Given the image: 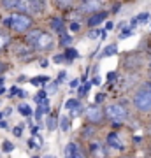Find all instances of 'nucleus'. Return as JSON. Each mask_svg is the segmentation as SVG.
<instances>
[{"instance_id": "nucleus-1", "label": "nucleus", "mask_w": 151, "mask_h": 158, "mask_svg": "<svg viewBox=\"0 0 151 158\" xmlns=\"http://www.w3.org/2000/svg\"><path fill=\"white\" fill-rule=\"evenodd\" d=\"M134 106L142 114L151 113V83H146L135 91L134 95Z\"/></svg>"}, {"instance_id": "nucleus-2", "label": "nucleus", "mask_w": 151, "mask_h": 158, "mask_svg": "<svg viewBox=\"0 0 151 158\" xmlns=\"http://www.w3.org/2000/svg\"><path fill=\"white\" fill-rule=\"evenodd\" d=\"M30 27H32V18H30V14L16 12V14L11 18V28L14 30L16 34H25L27 30H30Z\"/></svg>"}, {"instance_id": "nucleus-3", "label": "nucleus", "mask_w": 151, "mask_h": 158, "mask_svg": "<svg viewBox=\"0 0 151 158\" xmlns=\"http://www.w3.org/2000/svg\"><path fill=\"white\" fill-rule=\"evenodd\" d=\"M106 116L111 119L112 123H123L128 118V111L123 104H111L106 107Z\"/></svg>"}, {"instance_id": "nucleus-4", "label": "nucleus", "mask_w": 151, "mask_h": 158, "mask_svg": "<svg viewBox=\"0 0 151 158\" xmlns=\"http://www.w3.org/2000/svg\"><path fill=\"white\" fill-rule=\"evenodd\" d=\"M14 9H18L19 12H25V14L40 12L42 11V0H18Z\"/></svg>"}, {"instance_id": "nucleus-5", "label": "nucleus", "mask_w": 151, "mask_h": 158, "mask_svg": "<svg viewBox=\"0 0 151 158\" xmlns=\"http://www.w3.org/2000/svg\"><path fill=\"white\" fill-rule=\"evenodd\" d=\"M86 119H88L91 125L102 123V119H104V111L99 107V104H91V106L86 107Z\"/></svg>"}, {"instance_id": "nucleus-6", "label": "nucleus", "mask_w": 151, "mask_h": 158, "mask_svg": "<svg viewBox=\"0 0 151 158\" xmlns=\"http://www.w3.org/2000/svg\"><path fill=\"white\" fill-rule=\"evenodd\" d=\"M32 48L35 51H49L53 48V37L49 34H46V32H40V35L37 37V40L34 42Z\"/></svg>"}, {"instance_id": "nucleus-7", "label": "nucleus", "mask_w": 151, "mask_h": 158, "mask_svg": "<svg viewBox=\"0 0 151 158\" xmlns=\"http://www.w3.org/2000/svg\"><path fill=\"white\" fill-rule=\"evenodd\" d=\"M107 18V12L106 11H95L91 12L88 18V27H97L99 23H102L104 19Z\"/></svg>"}, {"instance_id": "nucleus-8", "label": "nucleus", "mask_w": 151, "mask_h": 158, "mask_svg": "<svg viewBox=\"0 0 151 158\" xmlns=\"http://www.w3.org/2000/svg\"><path fill=\"white\" fill-rule=\"evenodd\" d=\"M65 156H69V158H79V156H83V151H81L79 144H76V142L67 144V148H65Z\"/></svg>"}, {"instance_id": "nucleus-9", "label": "nucleus", "mask_w": 151, "mask_h": 158, "mask_svg": "<svg viewBox=\"0 0 151 158\" xmlns=\"http://www.w3.org/2000/svg\"><path fill=\"white\" fill-rule=\"evenodd\" d=\"M100 9V0H83V6H81V11L86 12H95Z\"/></svg>"}, {"instance_id": "nucleus-10", "label": "nucleus", "mask_w": 151, "mask_h": 158, "mask_svg": "<svg viewBox=\"0 0 151 158\" xmlns=\"http://www.w3.org/2000/svg\"><path fill=\"white\" fill-rule=\"evenodd\" d=\"M107 144H109V146H112L114 149H123V144H121V141H120L118 134H114V132L107 135Z\"/></svg>"}, {"instance_id": "nucleus-11", "label": "nucleus", "mask_w": 151, "mask_h": 158, "mask_svg": "<svg viewBox=\"0 0 151 158\" xmlns=\"http://www.w3.org/2000/svg\"><path fill=\"white\" fill-rule=\"evenodd\" d=\"M28 146L32 148V149H40L42 148V139H40V135L32 134V139L28 141Z\"/></svg>"}, {"instance_id": "nucleus-12", "label": "nucleus", "mask_w": 151, "mask_h": 158, "mask_svg": "<svg viewBox=\"0 0 151 158\" xmlns=\"http://www.w3.org/2000/svg\"><path fill=\"white\" fill-rule=\"evenodd\" d=\"M40 32H42V30H34V32H28V34H27V37H25V40H27V44L30 46V48L34 46V42L37 40V37L40 35Z\"/></svg>"}, {"instance_id": "nucleus-13", "label": "nucleus", "mask_w": 151, "mask_h": 158, "mask_svg": "<svg viewBox=\"0 0 151 158\" xmlns=\"http://www.w3.org/2000/svg\"><path fill=\"white\" fill-rule=\"evenodd\" d=\"M90 153H91V155H97V156H104V155H106V151L102 149V146L99 142H91V144H90Z\"/></svg>"}, {"instance_id": "nucleus-14", "label": "nucleus", "mask_w": 151, "mask_h": 158, "mask_svg": "<svg viewBox=\"0 0 151 158\" xmlns=\"http://www.w3.org/2000/svg\"><path fill=\"white\" fill-rule=\"evenodd\" d=\"M51 28H55L56 32H63V21L60 18H51Z\"/></svg>"}, {"instance_id": "nucleus-15", "label": "nucleus", "mask_w": 151, "mask_h": 158, "mask_svg": "<svg viewBox=\"0 0 151 158\" xmlns=\"http://www.w3.org/2000/svg\"><path fill=\"white\" fill-rule=\"evenodd\" d=\"M116 53H118V46H116V44H111V46H107L106 49H104V53H102L100 56H102V58H107V56L116 55Z\"/></svg>"}, {"instance_id": "nucleus-16", "label": "nucleus", "mask_w": 151, "mask_h": 158, "mask_svg": "<svg viewBox=\"0 0 151 158\" xmlns=\"http://www.w3.org/2000/svg\"><path fill=\"white\" fill-rule=\"evenodd\" d=\"M18 111H19V114H23V116H32V109L28 107L27 104H19V106H18Z\"/></svg>"}, {"instance_id": "nucleus-17", "label": "nucleus", "mask_w": 151, "mask_h": 158, "mask_svg": "<svg viewBox=\"0 0 151 158\" xmlns=\"http://www.w3.org/2000/svg\"><path fill=\"white\" fill-rule=\"evenodd\" d=\"M56 121H58V119H56L55 114H49V116H48V130H55L56 128Z\"/></svg>"}, {"instance_id": "nucleus-18", "label": "nucleus", "mask_w": 151, "mask_h": 158, "mask_svg": "<svg viewBox=\"0 0 151 158\" xmlns=\"http://www.w3.org/2000/svg\"><path fill=\"white\" fill-rule=\"evenodd\" d=\"M63 56H65V60H69V62H70V60H74V58H78V56H79V53H78L76 49H67Z\"/></svg>"}, {"instance_id": "nucleus-19", "label": "nucleus", "mask_w": 151, "mask_h": 158, "mask_svg": "<svg viewBox=\"0 0 151 158\" xmlns=\"http://www.w3.org/2000/svg\"><path fill=\"white\" fill-rule=\"evenodd\" d=\"M60 127H62L63 132H67V130L70 128V123H69V118H67V116H62V118H60Z\"/></svg>"}, {"instance_id": "nucleus-20", "label": "nucleus", "mask_w": 151, "mask_h": 158, "mask_svg": "<svg viewBox=\"0 0 151 158\" xmlns=\"http://www.w3.org/2000/svg\"><path fill=\"white\" fill-rule=\"evenodd\" d=\"M55 4L60 7V9H67V7H70L72 0H55Z\"/></svg>"}, {"instance_id": "nucleus-21", "label": "nucleus", "mask_w": 151, "mask_h": 158, "mask_svg": "<svg viewBox=\"0 0 151 158\" xmlns=\"http://www.w3.org/2000/svg\"><path fill=\"white\" fill-rule=\"evenodd\" d=\"M81 113H83V109H81V104H76L74 107H70V116H79Z\"/></svg>"}, {"instance_id": "nucleus-22", "label": "nucleus", "mask_w": 151, "mask_h": 158, "mask_svg": "<svg viewBox=\"0 0 151 158\" xmlns=\"http://www.w3.org/2000/svg\"><path fill=\"white\" fill-rule=\"evenodd\" d=\"M16 2L18 0H2V6L6 7V9H14L16 7Z\"/></svg>"}, {"instance_id": "nucleus-23", "label": "nucleus", "mask_w": 151, "mask_h": 158, "mask_svg": "<svg viewBox=\"0 0 151 158\" xmlns=\"http://www.w3.org/2000/svg\"><path fill=\"white\" fill-rule=\"evenodd\" d=\"M2 149H4L6 153H11L12 149H14V144L9 142V141H4V142H2Z\"/></svg>"}, {"instance_id": "nucleus-24", "label": "nucleus", "mask_w": 151, "mask_h": 158, "mask_svg": "<svg viewBox=\"0 0 151 158\" xmlns=\"http://www.w3.org/2000/svg\"><path fill=\"white\" fill-rule=\"evenodd\" d=\"M56 90H58V83H51L49 86H48V90H46V93H51V95H55Z\"/></svg>"}, {"instance_id": "nucleus-25", "label": "nucleus", "mask_w": 151, "mask_h": 158, "mask_svg": "<svg viewBox=\"0 0 151 158\" xmlns=\"http://www.w3.org/2000/svg\"><path fill=\"white\" fill-rule=\"evenodd\" d=\"M9 42V39H7V35L6 34H0V51L6 48V44Z\"/></svg>"}, {"instance_id": "nucleus-26", "label": "nucleus", "mask_w": 151, "mask_h": 158, "mask_svg": "<svg viewBox=\"0 0 151 158\" xmlns=\"http://www.w3.org/2000/svg\"><path fill=\"white\" fill-rule=\"evenodd\" d=\"M137 21H142V23L149 21V12H141L139 16H137Z\"/></svg>"}, {"instance_id": "nucleus-27", "label": "nucleus", "mask_w": 151, "mask_h": 158, "mask_svg": "<svg viewBox=\"0 0 151 158\" xmlns=\"http://www.w3.org/2000/svg\"><path fill=\"white\" fill-rule=\"evenodd\" d=\"M70 42H72V37H70V35H63L62 40H60V44L62 46H69Z\"/></svg>"}, {"instance_id": "nucleus-28", "label": "nucleus", "mask_w": 151, "mask_h": 158, "mask_svg": "<svg viewBox=\"0 0 151 158\" xmlns=\"http://www.w3.org/2000/svg\"><path fill=\"white\" fill-rule=\"evenodd\" d=\"M90 88H91V83H90V85L81 86V88H79V97H84V95H86V91H88Z\"/></svg>"}, {"instance_id": "nucleus-29", "label": "nucleus", "mask_w": 151, "mask_h": 158, "mask_svg": "<svg viewBox=\"0 0 151 158\" xmlns=\"http://www.w3.org/2000/svg\"><path fill=\"white\" fill-rule=\"evenodd\" d=\"M76 104H79V100H78V98H70V100H67V102H65V107H67V109H70V107H74Z\"/></svg>"}, {"instance_id": "nucleus-30", "label": "nucleus", "mask_w": 151, "mask_h": 158, "mask_svg": "<svg viewBox=\"0 0 151 158\" xmlns=\"http://www.w3.org/2000/svg\"><path fill=\"white\" fill-rule=\"evenodd\" d=\"M44 97H48V93H46V90H40L39 93H37V95L34 97V100H35V102H39L40 98H44Z\"/></svg>"}, {"instance_id": "nucleus-31", "label": "nucleus", "mask_w": 151, "mask_h": 158, "mask_svg": "<svg viewBox=\"0 0 151 158\" xmlns=\"http://www.w3.org/2000/svg\"><path fill=\"white\" fill-rule=\"evenodd\" d=\"M130 35H132V28H125L123 32H121V35H120V39H127Z\"/></svg>"}, {"instance_id": "nucleus-32", "label": "nucleus", "mask_w": 151, "mask_h": 158, "mask_svg": "<svg viewBox=\"0 0 151 158\" xmlns=\"http://www.w3.org/2000/svg\"><path fill=\"white\" fill-rule=\"evenodd\" d=\"M65 77H67V72H63V70H62V72L58 74V81H56V83H58V85L63 83V79H65Z\"/></svg>"}, {"instance_id": "nucleus-33", "label": "nucleus", "mask_w": 151, "mask_h": 158, "mask_svg": "<svg viewBox=\"0 0 151 158\" xmlns=\"http://www.w3.org/2000/svg\"><path fill=\"white\" fill-rule=\"evenodd\" d=\"M21 132H23V125H18V127H14V135H21Z\"/></svg>"}, {"instance_id": "nucleus-34", "label": "nucleus", "mask_w": 151, "mask_h": 158, "mask_svg": "<svg viewBox=\"0 0 151 158\" xmlns=\"http://www.w3.org/2000/svg\"><path fill=\"white\" fill-rule=\"evenodd\" d=\"M91 134H93V128H88V127H86V128L83 130V137H90Z\"/></svg>"}, {"instance_id": "nucleus-35", "label": "nucleus", "mask_w": 151, "mask_h": 158, "mask_svg": "<svg viewBox=\"0 0 151 158\" xmlns=\"http://www.w3.org/2000/svg\"><path fill=\"white\" fill-rule=\"evenodd\" d=\"M100 34V30H91V32H90L88 34V37L90 39H97V35Z\"/></svg>"}, {"instance_id": "nucleus-36", "label": "nucleus", "mask_w": 151, "mask_h": 158, "mask_svg": "<svg viewBox=\"0 0 151 158\" xmlns=\"http://www.w3.org/2000/svg\"><path fill=\"white\" fill-rule=\"evenodd\" d=\"M104 98H106V95H104V93H99V95L95 97V102L97 104H100V102H104Z\"/></svg>"}, {"instance_id": "nucleus-37", "label": "nucleus", "mask_w": 151, "mask_h": 158, "mask_svg": "<svg viewBox=\"0 0 151 158\" xmlns=\"http://www.w3.org/2000/svg\"><path fill=\"white\" fill-rule=\"evenodd\" d=\"M39 81H40V85H46V83H49V77L48 76H39Z\"/></svg>"}, {"instance_id": "nucleus-38", "label": "nucleus", "mask_w": 151, "mask_h": 158, "mask_svg": "<svg viewBox=\"0 0 151 158\" xmlns=\"http://www.w3.org/2000/svg\"><path fill=\"white\" fill-rule=\"evenodd\" d=\"M79 28H81V27H79V23H76V21L70 23V30H72V32H78Z\"/></svg>"}, {"instance_id": "nucleus-39", "label": "nucleus", "mask_w": 151, "mask_h": 158, "mask_svg": "<svg viewBox=\"0 0 151 158\" xmlns=\"http://www.w3.org/2000/svg\"><path fill=\"white\" fill-rule=\"evenodd\" d=\"M53 60H55V62H56V63H62V62H63V60H65V56H63V55H56V56H55V58H53Z\"/></svg>"}, {"instance_id": "nucleus-40", "label": "nucleus", "mask_w": 151, "mask_h": 158, "mask_svg": "<svg viewBox=\"0 0 151 158\" xmlns=\"http://www.w3.org/2000/svg\"><path fill=\"white\" fill-rule=\"evenodd\" d=\"M137 23H139V21H137V18H134V19H132V21H130V28L134 30L135 27H137Z\"/></svg>"}, {"instance_id": "nucleus-41", "label": "nucleus", "mask_w": 151, "mask_h": 158, "mask_svg": "<svg viewBox=\"0 0 151 158\" xmlns=\"http://www.w3.org/2000/svg\"><path fill=\"white\" fill-rule=\"evenodd\" d=\"M30 83H32V85H34V86H39V85H40L39 77H34V79H30Z\"/></svg>"}, {"instance_id": "nucleus-42", "label": "nucleus", "mask_w": 151, "mask_h": 158, "mask_svg": "<svg viewBox=\"0 0 151 158\" xmlns=\"http://www.w3.org/2000/svg\"><path fill=\"white\" fill-rule=\"evenodd\" d=\"M35 118L40 121V118H42V111H40V109H37V111H35Z\"/></svg>"}, {"instance_id": "nucleus-43", "label": "nucleus", "mask_w": 151, "mask_h": 158, "mask_svg": "<svg viewBox=\"0 0 151 158\" xmlns=\"http://www.w3.org/2000/svg\"><path fill=\"white\" fill-rule=\"evenodd\" d=\"M120 9H121V6H120V4H114V6H112V12H118Z\"/></svg>"}, {"instance_id": "nucleus-44", "label": "nucleus", "mask_w": 151, "mask_h": 158, "mask_svg": "<svg viewBox=\"0 0 151 158\" xmlns=\"http://www.w3.org/2000/svg\"><path fill=\"white\" fill-rule=\"evenodd\" d=\"M6 69H7V65H6V63H4V62H0V74L4 72Z\"/></svg>"}, {"instance_id": "nucleus-45", "label": "nucleus", "mask_w": 151, "mask_h": 158, "mask_svg": "<svg viewBox=\"0 0 151 158\" xmlns=\"http://www.w3.org/2000/svg\"><path fill=\"white\" fill-rule=\"evenodd\" d=\"M114 77H116V74H114V72H109V74H107V79H109V81H112Z\"/></svg>"}, {"instance_id": "nucleus-46", "label": "nucleus", "mask_w": 151, "mask_h": 158, "mask_svg": "<svg viewBox=\"0 0 151 158\" xmlns=\"http://www.w3.org/2000/svg\"><path fill=\"white\" fill-rule=\"evenodd\" d=\"M4 27H11V18H7V19H4Z\"/></svg>"}, {"instance_id": "nucleus-47", "label": "nucleus", "mask_w": 151, "mask_h": 158, "mask_svg": "<svg viewBox=\"0 0 151 158\" xmlns=\"http://www.w3.org/2000/svg\"><path fill=\"white\" fill-rule=\"evenodd\" d=\"M91 85H100V77H93V81H91Z\"/></svg>"}, {"instance_id": "nucleus-48", "label": "nucleus", "mask_w": 151, "mask_h": 158, "mask_svg": "<svg viewBox=\"0 0 151 158\" xmlns=\"http://www.w3.org/2000/svg\"><path fill=\"white\" fill-rule=\"evenodd\" d=\"M48 65H49V62H48V60H42V62H40V67H48Z\"/></svg>"}, {"instance_id": "nucleus-49", "label": "nucleus", "mask_w": 151, "mask_h": 158, "mask_svg": "<svg viewBox=\"0 0 151 158\" xmlns=\"http://www.w3.org/2000/svg\"><path fill=\"white\" fill-rule=\"evenodd\" d=\"M70 86H72V88H76V86H79V81H78V79H74L72 83H70Z\"/></svg>"}, {"instance_id": "nucleus-50", "label": "nucleus", "mask_w": 151, "mask_h": 158, "mask_svg": "<svg viewBox=\"0 0 151 158\" xmlns=\"http://www.w3.org/2000/svg\"><path fill=\"white\" fill-rule=\"evenodd\" d=\"M0 128H7V121H0Z\"/></svg>"}, {"instance_id": "nucleus-51", "label": "nucleus", "mask_w": 151, "mask_h": 158, "mask_svg": "<svg viewBox=\"0 0 151 158\" xmlns=\"http://www.w3.org/2000/svg\"><path fill=\"white\" fill-rule=\"evenodd\" d=\"M112 27H114V25H112V23H107V25H106V30H111Z\"/></svg>"}, {"instance_id": "nucleus-52", "label": "nucleus", "mask_w": 151, "mask_h": 158, "mask_svg": "<svg viewBox=\"0 0 151 158\" xmlns=\"http://www.w3.org/2000/svg\"><path fill=\"white\" fill-rule=\"evenodd\" d=\"M4 93H6V88H2V86H0V95H4Z\"/></svg>"}, {"instance_id": "nucleus-53", "label": "nucleus", "mask_w": 151, "mask_h": 158, "mask_svg": "<svg viewBox=\"0 0 151 158\" xmlns=\"http://www.w3.org/2000/svg\"><path fill=\"white\" fill-rule=\"evenodd\" d=\"M4 85V77H0V86Z\"/></svg>"}, {"instance_id": "nucleus-54", "label": "nucleus", "mask_w": 151, "mask_h": 158, "mask_svg": "<svg viewBox=\"0 0 151 158\" xmlns=\"http://www.w3.org/2000/svg\"><path fill=\"white\" fill-rule=\"evenodd\" d=\"M2 118H4V114H2V113H0V119H2Z\"/></svg>"}]
</instances>
